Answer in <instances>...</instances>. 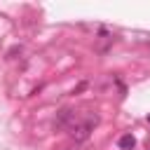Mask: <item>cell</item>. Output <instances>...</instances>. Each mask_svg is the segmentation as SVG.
<instances>
[{
    "label": "cell",
    "mask_w": 150,
    "mask_h": 150,
    "mask_svg": "<svg viewBox=\"0 0 150 150\" xmlns=\"http://www.w3.org/2000/svg\"><path fill=\"white\" fill-rule=\"evenodd\" d=\"M94 124H96V117H94V120L82 122L80 127H73V138H75V141H84V138L89 136V131L94 129Z\"/></svg>",
    "instance_id": "1"
},
{
    "label": "cell",
    "mask_w": 150,
    "mask_h": 150,
    "mask_svg": "<svg viewBox=\"0 0 150 150\" xmlns=\"http://www.w3.org/2000/svg\"><path fill=\"white\" fill-rule=\"evenodd\" d=\"M136 145V138L131 136V134H124L122 138H120V148H124V150H131Z\"/></svg>",
    "instance_id": "2"
},
{
    "label": "cell",
    "mask_w": 150,
    "mask_h": 150,
    "mask_svg": "<svg viewBox=\"0 0 150 150\" xmlns=\"http://www.w3.org/2000/svg\"><path fill=\"white\" fill-rule=\"evenodd\" d=\"M148 150H150V141H148Z\"/></svg>",
    "instance_id": "3"
},
{
    "label": "cell",
    "mask_w": 150,
    "mask_h": 150,
    "mask_svg": "<svg viewBox=\"0 0 150 150\" xmlns=\"http://www.w3.org/2000/svg\"><path fill=\"white\" fill-rule=\"evenodd\" d=\"M148 122H150V115H148Z\"/></svg>",
    "instance_id": "4"
}]
</instances>
